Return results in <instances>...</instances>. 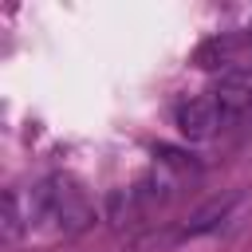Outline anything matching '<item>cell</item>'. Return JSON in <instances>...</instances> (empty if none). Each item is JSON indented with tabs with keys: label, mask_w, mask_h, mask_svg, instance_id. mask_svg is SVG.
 I'll list each match as a JSON object with an SVG mask.
<instances>
[{
	"label": "cell",
	"mask_w": 252,
	"mask_h": 252,
	"mask_svg": "<svg viewBox=\"0 0 252 252\" xmlns=\"http://www.w3.org/2000/svg\"><path fill=\"white\" fill-rule=\"evenodd\" d=\"M32 217H51L63 232H83V228L94 220V209H91L87 193H83L71 177H47V181L32 193L28 220H32Z\"/></svg>",
	"instance_id": "1"
},
{
	"label": "cell",
	"mask_w": 252,
	"mask_h": 252,
	"mask_svg": "<svg viewBox=\"0 0 252 252\" xmlns=\"http://www.w3.org/2000/svg\"><path fill=\"white\" fill-rule=\"evenodd\" d=\"M213 98H217L224 122H228V118H240V114L252 110V51H248L236 67H228V71L220 75Z\"/></svg>",
	"instance_id": "2"
},
{
	"label": "cell",
	"mask_w": 252,
	"mask_h": 252,
	"mask_svg": "<svg viewBox=\"0 0 252 252\" xmlns=\"http://www.w3.org/2000/svg\"><path fill=\"white\" fill-rule=\"evenodd\" d=\"M220 122H224V118H220V106H217L213 94L185 98V102L177 106V130H181L189 142H205V138H213Z\"/></svg>",
	"instance_id": "3"
},
{
	"label": "cell",
	"mask_w": 252,
	"mask_h": 252,
	"mask_svg": "<svg viewBox=\"0 0 252 252\" xmlns=\"http://www.w3.org/2000/svg\"><path fill=\"white\" fill-rule=\"evenodd\" d=\"M252 51V39H244V35H213V39H205L197 51H193V63L201 67V71H228V67H236L244 55Z\"/></svg>",
	"instance_id": "4"
},
{
	"label": "cell",
	"mask_w": 252,
	"mask_h": 252,
	"mask_svg": "<svg viewBox=\"0 0 252 252\" xmlns=\"http://www.w3.org/2000/svg\"><path fill=\"white\" fill-rule=\"evenodd\" d=\"M240 201V193H224V197H213L209 205H201L189 220H185V236H201V232H213V228H220L224 224V217L232 213V205Z\"/></svg>",
	"instance_id": "5"
},
{
	"label": "cell",
	"mask_w": 252,
	"mask_h": 252,
	"mask_svg": "<svg viewBox=\"0 0 252 252\" xmlns=\"http://www.w3.org/2000/svg\"><path fill=\"white\" fill-rule=\"evenodd\" d=\"M24 232V213H20V193L8 189L4 193V213H0V236L4 240H16Z\"/></svg>",
	"instance_id": "6"
},
{
	"label": "cell",
	"mask_w": 252,
	"mask_h": 252,
	"mask_svg": "<svg viewBox=\"0 0 252 252\" xmlns=\"http://www.w3.org/2000/svg\"><path fill=\"white\" fill-rule=\"evenodd\" d=\"M185 232L181 228H161V232H146L138 244H134V252H169L177 240H181Z\"/></svg>",
	"instance_id": "7"
},
{
	"label": "cell",
	"mask_w": 252,
	"mask_h": 252,
	"mask_svg": "<svg viewBox=\"0 0 252 252\" xmlns=\"http://www.w3.org/2000/svg\"><path fill=\"white\" fill-rule=\"evenodd\" d=\"M154 154H158V161H161L165 169H177V173H193V169H197V165H193V158H189V154H181V150H173V146H158Z\"/></svg>",
	"instance_id": "8"
},
{
	"label": "cell",
	"mask_w": 252,
	"mask_h": 252,
	"mask_svg": "<svg viewBox=\"0 0 252 252\" xmlns=\"http://www.w3.org/2000/svg\"><path fill=\"white\" fill-rule=\"evenodd\" d=\"M248 32H252V28H248Z\"/></svg>",
	"instance_id": "9"
}]
</instances>
